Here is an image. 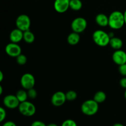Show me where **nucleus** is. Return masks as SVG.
<instances>
[{
	"mask_svg": "<svg viewBox=\"0 0 126 126\" xmlns=\"http://www.w3.org/2000/svg\"><path fill=\"white\" fill-rule=\"evenodd\" d=\"M108 26L113 30L121 29L125 25L124 13L121 11H113L108 16Z\"/></svg>",
	"mask_w": 126,
	"mask_h": 126,
	"instance_id": "1",
	"label": "nucleus"
},
{
	"mask_svg": "<svg viewBox=\"0 0 126 126\" xmlns=\"http://www.w3.org/2000/svg\"><path fill=\"white\" fill-rule=\"evenodd\" d=\"M98 105L94 99L87 100L81 105V111L86 116H94L98 112L99 109Z\"/></svg>",
	"mask_w": 126,
	"mask_h": 126,
	"instance_id": "2",
	"label": "nucleus"
},
{
	"mask_svg": "<svg viewBox=\"0 0 126 126\" xmlns=\"http://www.w3.org/2000/svg\"><path fill=\"white\" fill-rule=\"evenodd\" d=\"M92 39L97 46L100 47H105L108 46L110 41L108 33L102 30H97L95 31L92 34Z\"/></svg>",
	"mask_w": 126,
	"mask_h": 126,
	"instance_id": "3",
	"label": "nucleus"
},
{
	"mask_svg": "<svg viewBox=\"0 0 126 126\" xmlns=\"http://www.w3.org/2000/svg\"><path fill=\"white\" fill-rule=\"evenodd\" d=\"M20 113L27 117L33 116L36 113V107L33 103L28 101L21 102L18 107Z\"/></svg>",
	"mask_w": 126,
	"mask_h": 126,
	"instance_id": "4",
	"label": "nucleus"
},
{
	"mask_svg": "<svg viewBox=\"0 0 126 126\" xmlns=\"http://www.w3.org/2000/svg\"><path fill=\"white\" fill-rule=\"evenodd\" d=\"M87 27V22L84 17H78L75 18L71 23V28L73 32L81 33L85 31Z\"/></svg>",
	"mask_w": 126,
	"mask_h": 126,
	"instance_id": "5",
	"label": "nucleus"
},
{
	"mask_svg": "<svg viewBox=\"0 0 126 126\" xmlns=\"http://www.w3.org/2000/svg\"><path fill=\"white\" fill-rule=\"evenodd\" d=\"M16 27L23 32L30 30L31 26V20L28 16L21 14L17 17L16 20Z\"/></svg>",
	"mask_w": 126,
	"mask_h": 126,
	"instance_id": "6",
	"label": "nucleus"
},
{
	"mask_svg": "<svg viewBox=\"0 0 126 126\" xmlns=\"http://www.w3.org/2000/svg\"><path fill=\"white\" fill-rule=\"evenodd\" d=\"M35 78L32 74L26 73L23 74L20 78V84L24 89L28 90L33 88L35 85Z\"/></svg>",
	"mask_w": 126,
	"mask_h": 126,
	"instance_id": "7",
	"label": "nucleus"
},
{
	"mask_svg": "<svg viewBox=\"0 0 126 126\" xmlns=\"http://www.w3.org/2000/svg\"><path fill=\"white\" fill-rule=\"evenodd\" d=\"M3 104L9 109H15L18 108L20 102L16 95L9 94L5 96L3 98Z\"/></svg>",
	"mask_w": 126,
	"mask_h": 126,
	"instance_id": "8",
	"label": "nucleus"
},
{
	"mask_svg": "<svg viewBox=\"0 0 126 126\" xmlns=\"http://www.w3.org/2000/svg\"><path fill=\"white\" fill-rule=\"evenodd\" d=\"M6 53L11 57H17L18 55L22 54V48L18 43H9L5 47Z\"/></svg>",
	"mask_w": 126,
	"mask_h": 126,
	"instance_id": "9",
	"label": "nucleus"
},
{
	"mask_svg": "<svg viewBox=\"0 0 126 126\" xmlns=\"http://www.w3.org/2000/svg\"><path fill=\"white\" fill-rule=\"evenodd\" d=\"M66 100V94L62 91H57L55 92L51 97V103L54 107H59L62 106Z\"/></svg>",
	"mask_w": 126,
	"mask_h": 126,
	"instance_id": "10",
	"label": "nucleus"
},
{
	"mask_svg": "<svg viewBox=\"0 0 126 126\" xmlns=\"http://www.w3.org/2000/svg\"><path fill=\"white\" fill-rule=\"evenodd\" d=\"M112 59L114 63L119 66L126 63V52L121 49L116 50L112 55Z\"/></svg>",
	"mask_w": 126,
	"mask_h": 126,
	"instance_id": "11",
	"label": "nucleus"
},
{
	"mask_svg": "<svg viewBox=\"0 0 126 126\" xmlns=\"http://www.w3.org/2000/svg\"><path fill=\"white\" fill-rule=\"evenodd\" d=\"M70 0H55L54 9L59 13H64L70 8Z\"/></svg>",
	"mask_w": 126,
	"mask_h": 126,
	"instance_id": "12",
	"label": "nucleus"
},
{
	"mask_svg": "<svg viewBox=\"0 0 126 126\" xmlns=\"http://www.w3.org/2000/svg\"><path fill=\"white\" fill-rule=\"evenodd\" d=\"M9 39L12 43H20L23 39V32L17 28L12 30L10 33Z\"/></svg>",
	"mask_w": 126,
	"mask_h": 126,
	"instance_id": "13",
	"label": "nucleus"
},
{
	"mask_svg": "<svg viewBox=\"0 0 126 126\" xmlns=\"http://www.w3.org/2000/svg\"><path fill=\"white\" fill-rule=\"evenodd\" d=\"M95 22L98 25L102 27H105L108 25L109 18L106 14L103 13L98 14L95 17Z\"/></svg>",
	"mask_w": 126,
	"mask_h": 126,
	"instance_id": "14",
	"label": "nucleus"
},
{
	"mask_svg": "<svg viewBox=\"0 0 126 126\" xmlns=\"http://www.w3.org/2000/svg\"><path fill=\"white\" fill-rule=\"evenodd\" d=\"M109 45L115 50H119V49H121V48L123 47V41L121 38L114 36L110 38Z\"/></svg>",
	"mask_w": 126,
	"mask_h": 126,
	"instance_id": "15",
	"label": "nucleus"
},
{
	"mask_svg": "<svg viewBox=\"0 0 126 126\" xmlns=\"http://www.w3.org/2000/svg\"><path fill=\"white\" fill-rule=\"evenodd\" d=\"M79 33H76L73 32L72 33H70L67 37V42L71 46H75L79 43L80 41Z\"/></svg>",
	"mask_w": 126,
	"mask_h": 126,
	"instance_id": "16",
	"label": "nucleus"
},
{
	"mask_svg": "<svg viewBox=\"0 0 126 126\" xmlns=\"http://www.w3.org/2000/svg\"><path fill=\"white\" fill-rule=\"evenodd\" d=\"M23 40L28 44H32L35 40V36L34 33L30 30L23 32Z\"/></svg>",
	"mask_w": 126,
	"mask_h": 126,
	"instance_id": "17",
	"label": "nucleus"
},
{
	"mask_svg": "<svg viewBox=\"0 0 126 126\" xmlns=\"http://www.w3.org/2000/svg\"><path fill=\"white\" fill-rule=\"evenodd\" d=\"M106 98H107L106 94L103 91H100L95 94L93 99L99 104V103H103L106 100Z\"/></svg>",
	"mask_w": 126,
	"mask_h": 126,
	"instance_id": "18",
	"label": "nucleus"
},
{
	"mask_svg": "<svg viewBox=\"0 0 126 126\" xmlns=\"http://www.w3.org/2000/svg\"><path fill=\"white\" fill-rule=\"evenodd\" d=\"M82 7V1L81 0H70V8L75 11H79Z\"/></svg>",
	"mask_w": 126,
	"mask_h": 126,
	"instance_id": "19",
	"label": "nucleus"
},
{
	"mask_svg": "<svg viewBox=\"0 0 126 126\" xmlns=\"http://www.w3.org/2000/svg\"><path fill=\"white\" fill-rule=\"evenodd\" d=\"M16 95L17 96V98H18V100L20 103L25 102V101H27V98H28V93H27V91L23 89L18 90L17 93H16Z\"/></svg>",
	"mask_w": 126,
	"mask_h": 126,
	"instance_id": "20",
	"label": "nucleus"
},
{
	"mask_svg": "<svg viewBox=\"0 0 126 126\" xmlns=\"http://www.w3.org/2000/svg\"><path fill=\"white\" fill-rule=\"evenodd\" d=\"M66 100L68 101H73L75 100L78 97V94L75 91H69L66 92Z\"/></svg>",
	"mask_w": 126,
	"mask_h": 126,
	"instance_id": "21",
	"label": "nucleus"
},
{
	"mask_svg": "<svg viewBox=\"0 0 126 126\" xmlns=\"http://www.w3.org/2000/svg\"><path fill=\"white\" fill-rule=\"evenodd\" d=\"M16 62L20 65H23L26 64L27 62V58L23 54H21L16 57Z\"/></svg>",
	"mask_w": 126,
	"mask_h": 126,
	"instance_id": "22",
	"label": "nucleus"
},
{
	"mask_svg": "<svg viewBox=\"0 0 126 126\" xmlns=\"http://www.w3.org/2000/svg\"><path fill=\"white\" fill-rule=\"evenodd\" d=\"M27 93H28V98H31V99H34V98H36L37 97V91H36L35 89L33 88L32 89H30L27 90Z\"/></svg>",
	"mask_w": 126,
	"mask_h": 126,
	"instance_id": "23",
	"label": "nucleus"
},
{
	"mask_svg": "<svg viewBox=\"0 0 126 126\" xmlns=\"http://www.w3.org/2000/svg\"><path fill=\"white\" fill-rule=\"evenodd\" d=\"M61 126H78L76 122L71 119H68L64 121Z\"/></svg>",
	"mask_w": 126,
	"mask_h": 126,
	"instance_id": "24",
	"label": "nucleus"
},
{
	"mask_svg": "<svg viewBox=\"0 0 126 126\" xmlns=\"http://www.w3.org/2000/svg\"><path fill=\"white\" fill-rule=\"evenodd\" d=\"M6 118V111L3 107H0V122L2 123Z\"/></svg>",
	"mask_w": 126,
	"mask_h": 126,
	"instance_id": "25",
	"label": "nucleus"
},
{
	"mask_svg": "<svg viewBox=\"0 0 126 126\" xmlns=\"http://www.w3.org/2000/svg\"><path fill=\"white\" fill-rule=\"evenodd\" d=\"M118 70L121 75L124 76H126V63L119 65Z\"/></svg>",
	"mask_w": 126,
	"mask_h": 126,
	"instance_id": "26",
	"label": "nucleus"
},
{
	"mask_svg": "<svg viewBox=\"0 0 126 126\" xmlns=\"http://www.w3.org/2000/svg\"><path fill=\"white\" fill-rule=\"evenodd\" d=\"M31 126H47L44 123L41 121H34L32 123Z\"/></svg>",
	"mask_w": 126,
	"mask_h": 126,
	"instance_id": "27",
	"label": "nucleus"
},
{
	"mask_svg": "<svg viewBox=\"0 0 126 126\" xmlns=\"http://www.w3.org/2000/svg\"><path fill=\"white\" fill-rule=\"evenodd\" d=\"M119 84H120V86H121L123 88L126 89V78H123L120 80Z\"/></svg>",
	"mask_w": 126,
	"mask_h": 126,
	"instance_id": "28",
	"label": "nucleus"
},
{
	"mask_svg": "<svg viewBox=\"0 0 126 126\" xmlns=\"http://www.w3.org/2000/svg\"><path fill=\"white\" fill-rule=\"evenodd\" d=\"M2 126H17V125L13 121H6L2 124Z\"/></svg>",
	"mask_w": 126,
	"mask_h": 126,
	"instance_id": "29",
	"label": "nucleus"
},
{
	"mask_svg": "<svg viewBox=\"0 0 126 126\" xmlns=\"http://www.w3.org/2000/svg\"><path fill=\"white\" fill-rule=\"evenodd\" d=\"M4 79V74L2 71H0V82H2Z\"/></svg>",
	"mask_w": 126,
	"mask_h": 126,
	"instance_id": "30",
	"label": "nucleus"
},
{
	"mask_svg": "<svg viewBox=\"0 0 126 126\" xmlns=\"http://www.w3.org/2000/svg\"><path fill=\"white\" fill-rule=\"evenodd\" d=\"M108 34H109V36L110 38H113V37H114L113 32H110V33H108Z\"/></svg>",
	"mask_w": 126,
	"mask_h": 126,
	"instance_id": "31",
	"label": "nucleus"
},
{
	"mask_svg": "<svg viewBox=\"0 0 126 126\" xmlns=\"http://www.w3.org/2000/svg\"><path fill=\"white\" fill-rule=\"evenodd\" d=\"M113 126H124L123 124H121V123H116V124H113Z\"/></svg>",
	"mask_w": 126,
	"mask_h": 126,
	"instance_id": "32",
	"label": "nucleus"
},
{
	"mask_svg": "<svg viewBox=\"0 0 126 126\" xmlns=\"http://www.w3.org/2000/svg\"><path fill=\"white\" fill-rule=\"evenodd\" d=\"M47 126H58L57 124H55V123H50L48 125H47Z\"/></svg>",
	"mask_w": 126,
	"mask_h": 126,
	"instance_id": "33",
	"label": "nucleus"
},
{
	"mask_svg": "<svg viewBox=\"0 0 126 126\" xmlns=\"http://www.w3.org/2000/svg\"><path fill=\"white\" fill-rule=\"evenodd\" d=\"M124 20H125V24L126 25V10L124 12Z\"/></svg>",
	"mask_w": 126,
	"mask_h": 126,
	"instance_id": "34",
	"label": "nucleus"
},
{
	"mask_svg": "<svg viewBox=\"0 0 126 126\" xmlns=\"http://www.w3.org/2000/svg\"><path fill=\"white\" fill-rule=\"evenodd\" d=\"M2 92H3V91H2V87L1 86H0V95L2 94Z\"/></svg>",
	"mask_w": 126,
	"mask_h": 126,
	"instance_id": "35",
	"label": "nucleus"
},
{
	"mask_svg": "<svg viewBox=\"0 0 126 126\" xmlns=\"http://www.w3.org/2000/svg\"><path fill=\"white\" fill-rule=\"evenodd\" d=\"M124 97H125V98L126 99V89L125 92H124Z\"/></svg>",
	"mask_w": 126,
	"mask_h": 126,
	"instance_id": "36",
	"label": "nucleus"
}]
</instances>
